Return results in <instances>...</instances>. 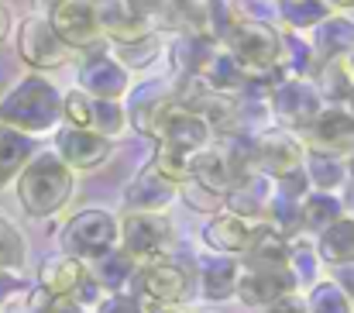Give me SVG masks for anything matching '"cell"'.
I'll use <instances>...</instances> for the list:
<instances>
[{
    "mask_svg": "<svg viewBox=\"0 0 354 313\" xmlns=\"http://www.w3.org/2000/svg\"><path fill=\"white\" fill-rule=\"evenodd\" d=\"M62 117V93L55 83L41 73L21 76L3 97H0V124L21 131V134H41L52 131Z\"/></svg>",
    "mask_w": 354,
    "mask_h": 313,
    "instance_id": "obj_1",
    "label": "cell"
},
{
    "mask_svg": "<svg viewBox=\"0 0 354 313\" xmlns=\"http://www.w3.org/2000/svg\"><path fill=\"white\" fill-rule=\"evenodd\" d=\"M73 186L76 176L55 152H35V159L17 176V200L31 217H52L69 204Z\"/></svg>",
    "mask_w": 354,
    "mask_h": 313,
    "instance_id": "obj_2",
    "label": "cell"
},
{
    "mask_svg": "<svg viewBox=\"0 0 354 313\" xmlns=\"http://www.w3.org/2000/svg\"><path fill=\"white\" fill-rule=\"evenodd\" d=\"M221 48L241 66L244 76H265L279 69L282 52V31L258 17H241L234 28L224 35Z\"/></svg>",
    "mask_w": 354,
    "mask_h": 313,
    "instance_id": "obj_3",
    "label": "cell"
},
{
    "mask_svg": "<svg viewBox=\"0 0 354 313\" xmlns=\"http://www.w3.org/2000/svg\"><path fill=\"white\" fill-rule=\"evenodd\" d=\"M120 241V224L114 213L107 210H80L66 231H62V248L66 255L80 258V262H100L104 255H111Z\"/></svg>",
    "mask_w": 354,
    "mask_h": 313,
    "instance_id": "obj_4",
    "label": "cell"
},
{
    "mask_svg": "<svg viewBox=\"0 0 354 313\" xmlns=\"http://www.w3.org/2000/svg\"><path fill=\"white\" fill-rule=\"evenodd\" d=\"M120 224V251L138 265L158 262L172 241V220L165 213H124Z\"/></svg>",
    "mask_w": 354,
    "mask_h": 313,
    "instance_id": "obj_5",
    "label": "cell"
},
{
    "mask_svg": "<svg viewBox=\"0 0 354 313\" xmlns=\"http://www.w3.org/2000/svg\"><path fill=\"white\" fill-rule=\"evenodd\" d=\"M148 138H155L158 145H169V148L200 152L203 145H210V127H207L189 107H183L176 97H169L165 104L158 107Z\"/></svg>",
    "mask_w": 354,
    "mask_h": 313,
    "instance_id": "obj_6",
    "label": "cell"
},
{
    "mask_svg": "<svg viewBox=\"0 0 354 313\" xmlns=\"http://www.w3.org/2000/svg\"><path fill=\"white\" fill-rule=\"evenodd\" d=\"M17 55L35 73L62 69L73 59V52L59 42V35L52 31L48 17H41V14H31V17L21 21V28H17Z\"/></svg>",
    "mask_w": 354,
    "mask_h": 313,
    "instance_id": "obj_7",
    "label": "cell"
},
{
    "mask_svg": "<svg viewBox=\"0 0 354 313\" xmlns=\"http://www.w3.org/2000/svg\"><path fill=\"white\" fill-rule=\"evenodd\" d=\"M52 31L69 52H93L104 45L100 21H97V3L93 0H66L48 14Z\"/></svg>",
    "mask_w": 354,
    "mask_h": 313,
    "instance_id": "obj_8",
    "label": "cell"
},
{
    "mask_svg": "<svg viewBox=\"0 0 354 313\" xmlns=\"http://www.w3.org/2000/svg\"><path fill=\"white\" fill-rule=\"evenodd\" d=\"M303 159H306V145L296 131L272 127L261 138H254V172L268 176L272 183L303 169Z\"/></svg>",
    "mask_w": 354,
    "mask_h": 313,
    "instance_id": "obj_9",
    "label": "cell"
},
{
    "mask_svg": "<svg viewBox=\"0 0 354 313\" xmlns=\"http://www.w3.org/2000/svg\"><path fill=\"white\" fill-rule=\"evenodd\" d=\"M76 90H83L93 100H120L131 90V73L100 45V48L86 52V59L80 62V87Z\"/></svg>",
    "mask_w": 354,
    "mask_h": 313,
    "instance_id": "obj_10",
    "label": "cell"
},
{
    "mask_svg": "<svg viewBox=\"0 0 354 313\" xmlns=\"http://www.w3.org/2000/svg\"><path fill=\"white\" fill-rule=\"evenodd\" d=\"M268 100H272V110H275V117L282 120L286 131H306L317 120V114L324 110V100H320L317 87L310 80H292V76L282 80L272 90Z\"/></svg>",
    "mask_w": 354,
    "mask_h": 313,
    "instance_id": "obj_11",
    "label": "cell"
},
{
    "mask_svg": "<svg viewBox=\"0 0 354 313\" xmlns=\"http://www.w3.org/2000/svg\"><path fill=\"white\" fill-rule=\"evenodd\" d=\"M306 152L320 155H351L354 152V117L348 107H324L317 120L303 131Z\"/></svg>",
    "mask_w": 354,
    "mask_h": 313,
    "instance_id": "obj_12",
    "label": "cell"
},
{
    "mask_svg": "<svg viewBox=\"0 0 354 313\" xmlns=\"http://www.w3.org/2000/svg\"><path fill=\"white\" fill-rule=\"evenodd\" d=\"M111 148L114 141L100 138L97 131H83V127H62L55 134V155L69 166V169H97L111 159Z\"/></svg>",
    "mask_w": 354,
    "mask_h": 313,
    "instance_id": "obj_13",
    "label": "cell"
},
{
    "mask_svg": "<svg viewBox=\"0 0 354 313\" xmlns=\"http://www.w3.org/2000/svg\"><path fill=\"white\" fill-rule=\"evenodd\" d=\"M141 289H145V303L151 310H165V307H176L186 300L189 293V276L172 265V262H148L145 272H141Z\"/></svg>",
    "mask_w": 354,
    "mask_h": 313,
    "instance_id": "obj_14",
    "label": "cell"
},
{
    "mask_svg": "<svg viewBox=\"0 0 354 313\" xmlns=\"http://www.w3.org/2000/svg\"><path fill=\"white\" fill-rule=\"evenodd\" d=\"M234 293L248 307H268L296 293V276L289 269H241Z\"/></svg>",
    "mask_w": 354,
    "mask_h": 313,
    "instance_id": "obj_15",
    "label": "cell"
},
{
    "mask_svg": "<svg viewBox=\"0 0 354 313\" xmlns=\"http://www.w3.org/2000/svg\"><path fill=\"white\" fill-rule=\"evenodd\" d=\"M93 3H97L100 35L111 38L114 45H131V42H141V38L155 35V28L127 0H93Z\"/></svg>",
    "mask_w": 354,
    "mask_h": 313,
    "instance_id": "obj_16",
    "label": "cell"
},
{
    "mask_svg": "<svg viewBox=\"0 0 354 313\" xmlns=\"http://www.w3.org/2000/svg\"><path fill=\"white\" fill-rule=\"evenodd\" d=\"M272 193H275V183L268 176L248 172V176H241L234 186L224 193V210L241 217V220H251L254 224L258 217H265V210L272 204Z\"/></svg>",
    "mask_w": 354,
    "mask_h": 313,
    "instance_id": "obj_17",
    "label": "cell"
},
{
    "mask_svg": "<svg viewBox=\"0 0 354 313\" xmlns=\"http://www.w3.org/2000/svg\"><path fill=\"white\" fill-rule=\"evenodd\" d=\"M179 186L165 183L155 169H145L138 172L127 190H124V210L127 213H165V207L176 200Z\"/></svg>",
    "mask_w": 354,
    "mask_h": 313,
    "instance_id": "obj_18",
    "label": "cell"
},
{
    "mask_svg": "<svg viewBox=\"0 0 354 313\" xmlns=\"http://www.w3.org/2000/svg\"><path fill=\"white\" fill-rule=\"evenodd\" d=\"M254 231H258V224L241 220V217H234V213L221 210V213H214V217H210V224L203 227V241H207L214 251H221V255L234 258V255H244V251H248V244H251Z\"/></svg>",
    "mask_w": 354,
    "mask_h": 313,
    "instance_id": "obj_19",
    "label": "cell"
},
{
    "mask_svg": "<svg viewBox=\"0 0 354 313\" xmlns=\"http://www.w3.org/2000/svg\"><path fill=\"white\" fill-rule=\"evenodd\" d=\"M189 179L207 186V190H214V193H221V197L237 183L234 169H231V162H227L221 145H203L200 152L189 155Z\"/></svg>",
    "mask_w": 354,
    "mask_h": 313,
    "instance_id": "obj_20",
    "label": "cell"
},
{
    "mask_svg": "<svg viewBox=\"0 0 354 313\" xmlns=\"http://www.w3.org/2000/svg\"><path fill=\"white\" fill-rule=\"evenodd\" d=\"M313 55L320 62H330V59H341V55H351L354 52V21L344 14H327L317 28H313Z\"/></svg>",
    "mask_w": 354,
    "mask_h": 313,
    "instance_id": "obj_21",
    "label": "cell"
},
{
    "mask_svg": "<svg viewBox=\"0 0 354 313\" xmlns=\"http://www.w3.org/2000/svg\"><path fill=\"white\" fill-rule=\"evenodd\" d=\"M193 80H196L203 90H210V93H227V97H234V93L244 90V73H241V66H237L221 45L210 52V59L203 62V69H200Z\"/></svg>",
    "mask_w": 354,
    "mask_h": 313,
    "instance_id": "obj_22",
    "label": "cell"
},
{
    "mask_svg": "<svg viewBox=\"0 0 354 313\" xmlns=\"http://www.w3.org/2000/svg\"><path fill=\"white\" fill-rule=\"evenodd\" d=\"M317 93L320 100H334V107H344L354 100V59L351 55H341V59H330V62H320L317 69Z\"/></svg>",
    "mask_w": 354,
    "mask_h": 313,
    "instance_id": "obj_23",
    "label": "cell"
},
{
    "mask_svg": "<svg viewBox=\"0 0 354 313\" xmlns=\"http://www.w3.org/2000/svg\"><path fill=\"white\" fill-rule=\"evenodd\" d=\"M90 276L86 262L73 258V255H59V258H48L41 265V289L52 293V296H73L80 289V283Z\"/></svg>",
    "mask_w": 354,
    "mask_h": 313,
    "instance_id": "obj_24",
    "label": "cell"
},
{
    "mask_svg": "<svg viewBox=\"0 0 354 313\" xmlns=\"http://www.w3.org/2000/svg\"><path fill=\"white\" fill-rule=\"evenodd\" d=\"M241 258L244 269H289V241L268 227H258Z\"/></svg>",
    "mask_w": 354,
    "mask_h": 313,
    "instance_id": "obj_25",
    "label": "cell"
},
{
    "mask_svg": "<svg viewBox=\"0 0 354 313\" xmlns=\"http://www.w3.org/2000/svg\"><path fill=\"white\" fill-rule=\"evenodd\" d=\"M127 93H131V100L124 107V114H127L131 127H134L138 134H148V131H151V120H155V114H158V107L172 97V90H169L165 83H141V87H134V90H127Z\"/></svg>",
    "mask_w": 354,
    "mask_h": 313,
    "instance_id": "obj_26",
    "label": "cell"
},
{
    "mask_svg": "<svg viewBox=\"0 0 354 313\" xmlns=\"http://www.w3.org/2000/svg\"><path fill=\"white\" fill-rule=\"evenodd\" d=\"M35 159V138L0 124V186L21 176V169Z\"/></svg>",
    "mask_w": 354,
    "mask_h": 313,
    "instance_id": "obj_27",
    "label": "cell"
},
{
    "mask_svg": "<svg viewBox=\"0 0 354 313\" xmlns=\"http://www.w3.org/2000/svg\"><path fill=\"white\" fill-rule=\"evenodd\" d=\"M317 258H320V262H330V265H337V269L351 265L354 262V220L351 217H341V220H334L330 227L320 231Z\"/></svg>",
    "mask_w": 354,
    "mask_h": 313,
    "instance_id": "obj_28",
    "label": "cell"
},
{
    "mask_svg": "<svg viewBox=\"0 0 354 313\" xmlns=\"http://www.w3.org/2000/svg\"><path fill=\"white\" fill-rule=\"evenodd\" d=\"M237 276H241V265L227 255H210L203 258V296L207 300H227L234 296L237 289Z\"/></svg>",
    "mask_w": 354,
    "mask_h": 313,
    "instance_id": "obj_29",
    "label": "cell"
},
{
    "mask_svg": "<svg viewBox=\"0 0 354 313\" xmlns=\"http://www.w3.org/2000/svg\"><path fill=\"white\" fill-rule=\"evenodd\" d=\"M344 217V204L341 197L334 193H320V190H310L303 200H299V224L310 227V231H324L330 227L334 220Z\"/></svg>",
    "mask_w": 354,
    "mask_h": 313,
    "instance_id": "obj_30",
    "label": "cell"
},
{
    "mask_svg": "<svg viewBox=\"0 0 354 313\" xmlns=\"http://www.w3.org/2000/svg\"><path fill=\"white\" fill-rule=\"evenodd\" d=\"M214 48H217V45H214L210 38H203V35H179V38L172 42L176 73H179L183 80H193V76L203 69V62L210 59Z\"/></svg>",
    "mask_w": 354,
    "mask_h": 313,
    "instance_id": "obj_31",
    "label": "cell"
},
{
    "mask_svg": "<svg viewBox=\"0 0 354 313\" xmlns=\"http://www.w3.org/2000/svg\"><path fill=\"white\" fill-rule=\"evenodd\" d=\"M303 172H306V179H310V190H320V193H334V190L348 179L344 162L334 159V155H320V152H306Z\"/></svg>",
    "mask_w": 354,
    "mask_h": 313,
    "instance_id": "obj_32",
    "label": "cell"
},
{
    "mask_svg": "<svg viewBox=\"0 0 354 313\" xmlns=\"http://www.w3.org/2000/svg\"><path fill=\"white\" fill-rule=\"evenodd\" d=\"M203 7V24H207V38L214 45L224 42V35L241 21V0H200Z\"/></svg>",
    "mask_w": 354,
    "mask_h": 313,
    "instance_id": "obj_33",
    "label": "cell"
},
{
    "mask_svg": "<svg viewBox=\"0 0 354 313\" xmlns=\"http://www.w3.org/2000/svg\"><path fill=\"white\" fill-rule=\"evenodd\" d=\"M279 14H282V21H286L289 28H296V31H313V28L330 14V7H327L324 0H279Z\"/></svg>",
    "mask_w": 354,
    "mask_h": 313,
    "instance_id": "obj_34",
    "label": "cell"
},
{
    "mask_svg": "<svg viewBox=\"0 0 354 313\" xmlns=\"http://www.w3.org/2000/svg\"><path fill=\"white\" fill-rule=\"evenodd\" d=\"M189 155L193 152H183V148H169V145H158V155L151 159L148 169H155L165 183L172 186H183L189 179Z\"/></svg>",
    "mask_w": 354,
    "mask_h": 313,
    "instance_id": "obj_35",
    "label": "cell"
},
{
    "mask_svg": "<svg viewBox=\"0 0 354 313\" xmlns=\"http://www.w3.org/2000/svg\"><path fill=\"white\" fill-rule=\"evenodd\" d=\"M261 220H268L265 227L275 231V234H282L286 241L303 227V224H299V204H296V200H286V197H279V193H272V204H268Z\"/></svg>",
    "mask_w": 354,
    "mask_h": 313,
    "instance_id": "obj_36",
    "label": "cell"
},
{
    "mask_svg": "<svg viewBox=\"0 0 354 313\" xmlns=\"http://www.w3.org/2000/svg\"><path fill=\"white\" fill-rule=\"evenodd\" d=\"M158 52H162L158 35H148V38L131 42V45H114V52H111V55H114L120 66L131 73V69H148V66L158 59Z\"/></svg>",
    "mask_w": 354,
    "mask_h": 313,
    "instance_id": "obj_37",
    "label": "cell"
},
{
    "mask_svg": "<svg viewBox=\"0 0 354 313\" xmlns=\"http://www.w3.org/2000/svg\"><path fill=\"white\" fill-rule=\"evenodd\" d=\"M131 272H134V262L120 251V248H114L111 255H104L100 262H97V283L104 286V289H111V293H120L124 289V283L131 279Z\"/></svg>",
    "mask_w": 354,
    "mask_h": 313,
    "instance_id": "obj_38",
    "label": "cell"
},
{
    "mask_svg": "<svg viewBox=\"0 0 354 313\" xmlns=\"http://www.w3.org/2000/svg\"><path fill=\"white\" fill-rule=\"evenodd\" d=\"M90 131H97L107 141H114L118 134H124L127 131L124 104L120 100H93V124H90Z\"/></svg>",
    "mask_w": 354,
    "mask_h": 313,
    "instance_id": "obj_39",
    "label": "cell"
},
{
    "mask_svg": "<svg viewBox=\"0 0 354 313\" xmlns=\"http://www.w3.org/2000/svg\"><path fill=\"white\" fill-rule=\"evenodd\" d=\"M24 255H28L24 234H21L7 217H0V272L21 269V265H24Z\"/></svg>",
    "mask_w": 354,
    "mask_h": 313,
    "instance_id": "obj_40",
    "label": "cell"
},
{
    "mask_svg": "<svg viewBox=\"0 0 354 313\" xmlns=\"http://www.w3.org/2000/svg\"><path fill=\"white\" fill-rule=\"evenodd\" d=\"M306 313H351V300L344 296V289L337 283H320V286H313Z\"/></svg>",
    "mask_w": 354,
    "mask_h": 313,
    "instance_id": "obj_41",
    "label": "cell"
},
{
    "mask_svg": "<svg viewBox=\"0 0 354 313\" xmlns=\"http://www.w3.org/2000/svg\"><path fill=\"white\" fill-rule=\"evenodd\" d=\"M62 117L69 120V127L90 131V124H93V97H86L83 90H69L62 97Z\"/></svg>",
    "mask_w": 354,
    "mask_h": 313,
    "instance_id": "obj_42",
    "label": "cell"
},
{
    "mask_svg": "<svg viewBox=\"0 0 354 313\" xmlns=\"http://www.w3.org/2000/svg\"><path fill=\"white\" fill-rule=\"evenodd\" d=\"M179 193H183V200H186L189 207L200 210V213H221V210H224V197H221V193H214V190H207V186H200V183H193V179H186V183L179 186Z\"/></svg>",
    "mask_w": 354,
    "mask_h": 313,
    "instance_id": "obj_43",
    "label": "cell"
},
{
    "mask_svg": "<svg viewBox=\"0 0 354 313\" xmlns=\"http://www.w3.org/2000/svg\"><path fill=\"white\" fill-rule=\"evenodd\" d=\"M151 28L155 24H169L172 28V21H176V7H179V0H127Z\"/></svg>",
    "mask_w": 354,
    "mask_h": 313,
    "instance_id": "obj_44",
    "label": "cell"
},
{
    "mask_svg": "<svg viewBox=\"0 0 354 313\" xmlns=\"http://www.w3.org/2000/svg\"><path fill=\"white\" fill-rule=\"evenodd\" d=\"M31 313H83V307H76L73 296H52L38 286L31 293Z\"/></svg>",
    "mask_w": 354,
    "mask_h": 313,
    "instance_id": "obj_45",
    "label": "cell"
},
{
    "mask_svg": "<svg viewBox=\"0 0 354 313\" xmlns=\"http://www.w3.org/2000/svg\"><path fill=\"white\" fill-rule=\"evenodd\" d=\"M275 193L279 197H286V200H303L306 193H310V179H306V172L303 169H296V172H289V176H282V179H275Z\"/></svg>",
    "mask_w": 354,
    "mask_h": 313,
    "instance_id": "obj_46",
    "label": "cell"
},
{
    "mask_svg": "<svg viewBox=\"0 0 354 313\" xmlns=\"http://www.w3.org/2000/svg\"><path fill=\"white\" fill-rule=\"evenodd\" d=\"M100 313H145V310H141V303H138L134 296L114 293L111 300H100Z\"/></svg>",
    "mask_w": 354,
    "mask_h": 313,
    "instance_id": "obj_47",
    "label": "cell"
},
{
    "mask_svg": "<svg viewBox=\"0 0 354 313\" xmlns=\"http://www.w3.org/2000/svg\"><path fill=\"white\" fill-rule=\"evenodd\" d=\"M258 313H306V303L296 293H289V296H282V300H275L268 307H258Z\"/></svg>",
    "mask_w": 354,
    "mask_h": 313,
    "instance_id": "obj_48",
    "label": "cell"
},
{
    "mask_svg": "<svg viewBox=\"0 0 354 313\" xmlns=\"http://www.w3.org/2000/svg\"><path fill=\"white\" fill-rule=\"evenodd\" d=\"M337 286L344 289V296H348V300H354V262L341 269V276H337Z\"/></svg>",
    "mask_w": 354,
    "mask_h": 313,
    "instance_id": "obj_49",
    "label": "cell"
},
{
    "mask_svg": "<svg viewBox=\"0 0 354 313\" xmlns=\"http://www.w3.org/2000/svg\"><path fill=\"white\" fill-rule=\"evenodd\" d=\"M7 35H10V10H7V3L0 0V45L7 42Z\"/></svg>",
    "mask_w": 354,
    "mask_h": 313,
    "instance_id": "obj_50",
    "label": "cell"
},
{
    "mask_svg": "<svg viewBox=\"0 0 354 313\" xmlns=\"http://www.w3.org/2000/svg\"><path fill=\"white\" fill-rule=\"evenodd\" d=\"M14 289H17V279H14L10 272H0V300H3V296H10Z\"/></svg>",
    "mask_w": 354,
    "mask_h": 313,
    "instance_id": "obj_51",
    "label": "cell"
},
{
    "mask_svg": "<svg viewBox=\"0 0 354 313\" xmlns=\"http://www.w3.org/2000/svg\"><path fill=\"white\" fill-rule=\"evenodd\" d=\"M59 3H66V0H35V10H38L41 17H48V14H52Z\"/></svg>",
    "mask_w": 354,
    "mask_h": 313,
    "instance_id": "obj_52",
    "label": "cell"
},
{
    "mask_svg": "<svg viewBox=\"0 0 354 313\" xmlns=\"http://www.w3.org/2000/svg\"><path fill=\"white\" fill-rule=\"evenodd\" d=\"M324 3H327V7H330V10H334V7H351L354 0H324Z\"/></svg>",
    "mask_w": 354,
    "mask_h": 313,
    "instance_id": "obj_53",
    "label": "cell"
},
{
    "mask_svg": "<svg viewBox=\"0 0 354 313\" xmlns=\"http://www.w3.org/2000/svg\"><path fill=\"white\" fill-rule=\"evenodd\" d=\"M344 172H351V179H354V152H351V159H348V166H344Z\"/></svg>",
    "mask_w": 354,
    "mask_h": 313,
    "instance_id": "obj_54",
    "label": "cell"
},
{
    "mask_svg": "<svg viewBox=\"0 0 354 313\" xmlns=\"http://www.w3.org/2000/svg\"><path fill=\"white\" fill-rule=\"evenodd\" d=\"M348 110H351V117H354V100H351V104H348Z\"/></svg>",
    "mask_w": 354,
    "mask_h": 313,
    "instance_id": "obj_55",
    "label": "cell"
},
{
    "mask_svg": "<svg viewBox=\"0 0 354 313\" xmlns=\"http://www.w3.org/2000/svg\"><path fill=\"white\" fill-rule=\"evenodd\" d=\"M183 3H200V0H183Z\"/></svg>",
    "mask_w": 354,
    "mask_h": 313,
    "instance_id": "obj_56",
    "label": "cell"
},
{
    "mask_svg": "<svg viewBox=\"0 0 354 313\" xmlns=\"http://www.w3.org/2000/svg\"><path fill=\"white\" fill-rule=\"evenodd\" d=\"M351 59H354V52H351Z\"/></svg>",
    "mask_w": 354,
    "mask_h": 313,
    "instance_id": "obj_57",
    "label": "cell"
}]
</instances>
